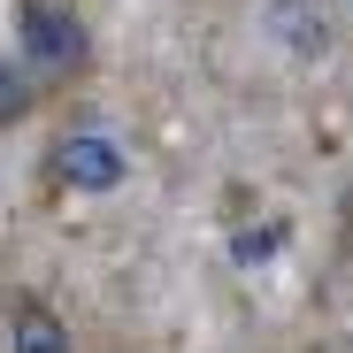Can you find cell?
Wrapping results in <instances>:
<instances>
[{
  "label": "cell",
  "mask_w": 353,
  "mask_h": 353,
  "mask_svg": "<svg viewBox=\"0 0 353 353\" xmlns=\"http://www.w3.org/2000/svg\"><path fill=\"white\" fill-rule=\"evenodd\" d=\"M16 39H23V54H16V62H23L39 85H62V77H77V70L92 62V39H85L77 8H62V0H23Z\"/></svg>",
  "instance_id": "1"
},
{
  "label": "cell",
  "mask_w": 353,
  "mask_h": 353,
  "mask_svg": "<svg viewBox=\"0 0 353 353\" xmlns=\"http://www.w3.org/2000/svg\"><path fill=\"white\" fill-rule=\"evenodd\" d=\"M54 176L77 185V192H108V185H123V154H115V139L85 131V139H70L62 154H54Z\"/></svg>",
  "instance_id": "2"
},
{
  "label": "cell",
  "mask_w": 353,
  "mask_h": 353,
  "mask_svg": "<svg viewBox=\"0 0 353 353\" xmlns=\"http://www.w3.org/2000/svg\"><path fill=\"white\" fill-rule=\"evenodd\" d=\"M8 353H77V345H70V323L39 292H16L8 300Z\"/></svg>",
  "instance_id": "3"
},
{
  "label": "cell",
  "mask_w": 353,
  "mask_h": 353,
  "mask_svg": "<svg viewBox=\"0 0 353 353\" xmlns=\"http://www.w3.org/2000/svg\"><path fill=\"white\" fill-rule=\"evenodd\" d=\"M31 100H39V77H31L23 62H0V123L31 115Z\"/></svg>",
  "instance_id": "4"
}]
</instances>
